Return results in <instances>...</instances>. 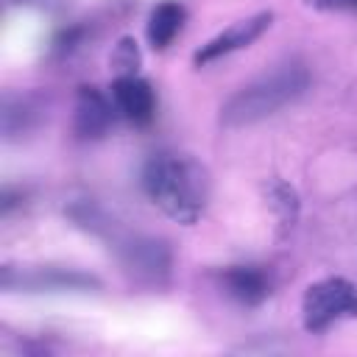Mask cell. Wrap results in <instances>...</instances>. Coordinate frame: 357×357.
I'll use <instances>...</instances> for the list:
<instances>
[{
    "instance_id": "obj_1",
    "label": "cell",
    "mask_w": 357,
    "mask_h": 357,
    "mask_svg": "<svg viewBox=\"0 0 357 357\" xmlns=\"http://www.w3.org/2000/svg\"><path fill=\"white\" fill-rule=\"evenodd\" d=\"M145 195L176 223L192 226L209 201V173L187 153H153L142 167Z\"/></svg>"
},
{
    "instance_id": "obj_2",
    "label": "cell",
    "mask_w": 357,
    "mask_h": 357,
    "mask_svg": "<svg viewBox=\"0 0 357 357\" xmlns=\"http://www.w3.org/2000/svg\"><path fill=\"white\" fill-rule=\"evenodd\" d=\"M310 86V70L301 61H284L273 67L271 73H262L259 78L240 86L223 106H220V123L229 128L259 123L279 109L290 106L304 95Z\"/></svg>"
},
{
    "instance_id": "obj_3",
    "label": "cell",
    "mask_w": 357,
    "mask_h": 357,
    "mask_svg": "<svg viewBox=\"0 0 357 357\" xmlns=\"http://www.w3.org/2000/svg\"><path fill=\"white\" fill-rule=\"evenodd\" d=\"M357 318V284L343 276H326L307 287L301 298V321L307 332H326L329 326Z\"/></svg>"
},
{
    "instance_id": "obj_4",
    "label": "cell",
    "mask_w": 357,
    "mask_h": 357,
    "mask_svg": "<svg viewBox=\"0 0 357 357\" xmlns=\"http://www.w3.org/2000/svg\"><path fill=\"white\" fill-rule=\"evenodd\" d=\"M123 268L142 284H165L170 276V248L156 237H134L120 248Z\"/></svg>"
},
{
    "instance_id": "obj_5",
    "label": "cell",
    "mask_w": 357,
    "mask_h": 357,
    "mask_svg": "<svg viewBox=\"0 0 357 357\" xmlns=\"http://www.w3.org/2000/svg\"><path fill=\"white\" fill-rule=\"evenodd\" d=\"M271 22H273V14H271V11H259V14H251V17H245V20L231 22L226 31H220V33L212 36L206 45H201V47L195 50L192 61H195L198 67H206V64H212V61H218V59H223V56H229V53H237V50L248 47L251 42H257V39L271 28Z\"/></svg>"
},
{
    "instance_id": "obj_6",
    "label": "cell",
    "mask_w": 357,
    "mask_h": 357,
    "mask_svg": "<svg viewBox=\"0 0 357 357\" xmlns=\"http://www.w3.org/2000/svg\"><path fill=\"white\" fill-rule=\"evenodd\" d=\"M112 100L120 117H126L134 126H148L156 114V92L153 86L139 78L137 73L131 75H117L112 84Z\"/></svg>"
},
{
    "instance_id": "obj_7",
    "label": "cell",
    "mask_w": 357,
    "mask_h": 357,
    "mask_svg": "<svg viewBox=\"0 0 357 357\" xmlns=\"http://www.w3.org/2000/svg\"><path fill=\"white\" fill-rule=\"evenodd\" d=\"M117 109L114 100L106 98L100 89L95 86H81L78 98H75V114H73V128L81 139H100L109 134V128L114 126Z\"/></svg>"
},
{
    "instance_id": "obj_8",
    "label": "cell",
    "mask_w": 357,
    "mask_h": 357,
    "mask_svg": "<svg viewBox=\"0 0 357 357\" xmlns=\"http://www.w3.org/2000/svg\"><path fill=\"white\" fill-rule=\"evenodd\" d=\"M220 284H223L226 296H231L243 307L262 304L273 290L271 273L265 268H259V265H229L220 273Z\"/></svg>"
},
{
    "instance_id": "obj_9",
    "label": "cell",
    "mask_w": 357,
    "mask_h": 357,
    "mask_svg": "<svg viewBox=\"0 0 357 357\" xmlns=\"http://www.w3.org/2000/svg\"><path fill=\"white\" fill-rule=\"evenodd\" d=\"M187 20V8L178 0H162L159 6H153L151 17H148V42L153 50H165L173 45V39L181 33Z\"/></svg>"
},
{
    "instance_id": "obj_10",
    "label": "cell",
    "mask_w": 357,
    "mask_h": 357,
    "mask_svg": "<svg viewBox=\"0 0 357 357\" xmlns=\"http://www.w3.org/2000/svg\"><path fill=\"white\" fill-rule=\"evenodd\" d=\"M100 282L81 271H64V268H36L31 273L20 276V287L28 290H89Z\"/></svg>"
},
{
    "instance_id": "obj_11",
    "label": "cell",
    "mask_w": 357,
    "mask_h": 357,
    "mask_svg": "<svg viewBox=\"0 0 357 357\" xmlns=\"http://www.w3.org/2000/svg\"><path fill=\"white\" fill-rule=\"evenodd\" d=\"M262 190H265V201H268L271 212L276 215L279 234L284 237V234L296 226V220H298V209H301V204H298V192H296L284 178H279V176L268 178Z\"/></svg>"
},
{
    "instance_id": "obj_12",
    "label": "cell",
    "mask_w": 357,
    "mask_h": 357,
    "mask_svg": "<svg viewBox=\"0 0 357 357\" xmlns=\"http://www.w3.org/2000/svg\"><path fill=\"white\" fill-rule=\"evenodd\" d=\"M114 67L120 70V75H131L137 73V64H139V53H137V42L134 39H123L112 56Z\"/></svg>"
},
{
    "instance_id": "obj_13",
    "label": "cell",
    "mask_w": 357,
    "mask_h": 357,
    "mask_svg": "<svg viewBox=\"0 0 357 357\" xmlns=\"http://www.w3.org/2000/svg\"><path fill=\"white\" fill-rule=\"evenodd\" d=\"M304 3L321 11H357V0H304Z\"/></svg>"
}]
</instances>
